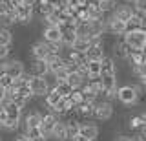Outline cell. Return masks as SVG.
Here are the masks:
<instances>
[{
    "label": "cell",
    "instance_id": "obj_1",
    "mask_svg": "<svg viewBox=\"0 0 146 141\" xmlns=\"http://www.w3.org/2000/svg\"><path fill=\"white\" fill-rule=\"evenodd\" d=\"M139 97H141V94L135 90L133 83L122 84V86H119V90H117V99L124 104V106H133V104H137Z\"/></svg>",
    "mask_w": 146,
    "mask_h": 141
},
{
    "label": "cell",
    "instance_id": "obj_2",
    "mask_svg": "<svg viewBox=\"0 0 146 141\" xmlns=\"http://www.w3.org/2000/svg\"><path fill=\"white\" fill-rule=\"evenodd\" d=\"M122 40H124L126 44H130L133 49H137V51H144V48H146V35H144L143 28L126 31V33L122 35Z\"/></svg>",
    "mask_w": 146,
    "mask_h": 141
},
{
    "label": "cell",
    "instance_id": "obj_3",
    "mask_svg": "<svg viewBox=\"0 0 146 141\" xmlns=\"http://www.w3.org/2000/svg\"><path fill=\"white\" fill-rule=\"evenodd\" d=\"M29 53L33 57V61H48V57L53 55L51 46L46 40H36V42H33L29 48Z\"/></svg>",
    "mask_w": 146,
    "mask_h": 141
},
{
    "label": "cell",
    "instance_id": "obj_4",
    "mask_svg": "<svg viewBox=\"0 0 146 141\" xmlns=\"http://www.w3.org/2000/svg\"><path fill=\"white\" fill-rule=\"evenodd\" d=\"M29 88H31L35 97H46V95L51 92V86H49L46 77H35L33 75L29 81Z\"/></svg>",
    "mask_w": 146,
    "mask_h": 141
},
{
    "label": "cell",
    "instance_id": "obj_5",
    "mask_svg": "<svg viewBox=\"0 0 146 141\" xmlns=\"http://www.w3.org/2000/svg\"><path fill=\"white\" fill-rule=\"evenodd\" d=\"M106 28H108V33L115 35V37H122V35L128 31V24L122 20H119L117 17H113L111 13L106 17Z\"/></svg>",
    "mask_w": 146,
    "mask_h": 141
},
{
    "label": "cell",
    "instance_id": "obj_6",
    "mask_svg": "<svg viewBox=\"0 0 146 141\" xmlns=\"http://www.w3.org/2000/svg\"><path fill=\"white\" fill-rule=\"evenodd\" d=\"M95 119L97 121H110L113 117V106L110 101H97V104H95Z\"/></svg>",
    "mask_w": 146,
    "mask_h": 141
},
{
    "label": "cell",
    "instance_id": "obj_7",
    "mask_svg": "<svg viewBox=\"0 0 146 141\" xmlns=\"http://www.w3.org/2000/svg\"><path fill=\"white\" fill-rule=\"evenodd\" d=\"M58 121H60V119H58V116L55 112L44 114L42 123H40V128H42V132L46 134V138H51V134H53V130H55V126H57Z\"/></svg>",
    "mask_w": 146,
    "mask_h": 141
},
{
    "label": "cell",
    "instance_id": "obj_8",
    "mask_svg": "<svg viewBox=\"0 0 146 141\" xmlns=\"http://www.w3.org/2000/svg\"><path fill=\"white\" fill-rule=\"evenodd\" d=\"M42 40H46L48 44L62 42V29L57 28V26H46L42 29Z\"/></svg>",
    "mask_w": 146,
    "mask_h": 141
},
{
    "label": "cell",
    "instance_id": "obj_9",
    "mask_svg": "<svg viewBox=\"0 0 146 141\" xmlns=\"http://www.w3.org/2000/svg\"><path fill=\"white\" fill-rule=\"evenodd\" d=\"M6 74H7V75H11L13 79H20V77L26 74L24 62L18 61V59H11V61H6Z\"/></svg>",
    "mask_w": 146,
    "mask_h": 141
},
{
    "label": "cell",
    "instance_id": "obj_10",
    "mask_svg": "<svg viewBox=\"0 0 146 141\" xmlns=\"http://www.w3.org/2000/svg\"><path fill=\"white\" fill-rule=\"evenodd\" d=\"M33 11H35V7L33 6H29V4H20V6H17V20H18V24H29L31 20H33Z\"/></svg>",
    "mask_w": 146,
    "mask_h": 141
},
{
    "label": "cell",
    "instance_id": "obj_11",
    "mask_svg": "<svg viewBox=\"0 0 146 141\" xmlns=\"http://www.w3.org/2000/svg\"><path fill=\"white\" fill-rule=\"evenodd\" d=\"M42 117H44V114H40V112H29V114H26L24 117H22V125H24V130H29V128H38L40 126V123H42Z\"/></svg>",
    "mask_w": 146,
    "mask_h": 141
},
{
    "label": "cell",
    "instance_id": "obj_12",
    "mask_svg": "<svg viewBox=\"0 0 146 141\" xmlns=\"http://www.w3.org/2000/svg\"><path fill=\"white\" fill-rule=\"evenodd\" d=\"M99 126L95 123H80V136L90 141H95L99 138Z\"/></svg>",
    "mask_w": 146,
    "mask_h": 141
},
{
    "label": "cell",
    "instance_id": "obj_13",
    "mask_svg": "<svg viewBox=\"0 0 146 141\" xmlns=\"http://www.w3.org/2000/svg\"><path fill=\"white\" fill-rule=\"evenodd\" d=\"M48 66H49V72H51V75L55 74V72H58L60 68L66 66V62H68V59L66 57H62L60 53H53V55H49L48 57Z\"/></svg>",
    "mask_w": 146,
    "mask_h": 141
},
{
    "label": "cell",
    "instance_id": "obj_14",
    "mask_svg": "<svg viewBox=\"0 0 146 141\" xmlns=\"http://www.w3.org/2000/svg\"><path fill=\"white\" fill-rule=\"evenodd\" d=\"M133 6H128V4H122V6H117L115 7V11L111 13L113 17H117L119 20H122V22H128L133 17Z\"/></svg>",
    "mask_w": 146,
    "mask_h": 141
},
{
    "label": "cell",
    "instance_id": "obj_15",
    "mask_svg": "<svg viewBox=\"0 0 146 141\" xmlns=\"http://www.w3.org/2000/svg\"><path fill=\"white\" fill-rule=\"evenodd\" d=\"M29 74L35 75V77H46L48 74H51V72H49V66H48L46 61H33Z\"/></svg>",
    "mask_w": 146,
    "mask_h": 141
},
{
    "label": "cell",
    "instance_id": "obj_16",
    "mask_svg": "<svg viewBox=\"0 0 146 141\" xmlns=\"http://www.w3.org/2000/svg\"><path fill=\"white\" fill-rule=\"evenodd\" d=\"M51 112H55L57 116H64V114H70V112H75V104L71 103L70 97H62V101L53 108Z\"/></svg>",
    "mask_w": 146,
    "mask_h": 141
},
{
    "label": "cell",
    "instance_id": "obj_17",
    "mask_svg": "<svg viewBox=\"0 0 146 141\" xmlns=\"http://www.w3.org/2000/svg\"><path fill=\"white\" fill-rule=\"evenodd\" d=\"M51 139L55 141H70L68 139V126H66V121H58L57 126H55L53 134H51Z\"/></svg>",
    "mask_w": 146,
    "mask_h": 141
},
{
    "label": "cell",
    "instance_id": "obj_18",
    "mask_svg": "<svg viewBox=\"0 0 146 141\" xmlns=\"http://www.w3.org/2000/svg\"><path fill=\"white\" fill-rule=\"evenodd\" d=\"M88 61H102L106 57L104 53V44H91V48L88 49Z\"/></svg>",
    "mask_w": 146,
    "mask_h": 141
},
{
    "label": "cell",
    "instance_id": "obj_19",
    "mask_svg": "<svg viewBox=\"0 0 146 141\" xmlns=\"http://www.w3.org/2000/svg\"><path fill=\"white\" fill-rule=\"evenodd\" d=\"M95 104H97V103H88V101H84L82 104H79V106L75 108V112L79 114L80 117H86V119H88V117H93V116H95Z\"/></svg>",
    "mask_w": 146,
    "mask_h": 141
},
{
    "label": "cell",
    "instance_id": "obj_20",
    "mask_svg": "<svg viewBox=\"0 0 146 141\" xmlns=\"http://www.w3.org/2000/svg\"><path fill=\"white\" fill-rule=\"evenodd\" d=\"M66 59L70 62H73V64H79V66L88 64V55H86V53H80V51H75V49H68Z\"/></svg>",
    "mask_w": 146,
    "mask_h": 141
},
{
    "label": "cell",
    "instance_id": "obj_21",
    "mask_svg": "<svg viewBox=\"0 0 146 141\" xmlns=\"http://www.w3.org/2000/svg\"><path fill=\"white\" fill-rule=\"evenodd\" d=\"M60 101H62V95L58 94V92H57L55 88H51V92H49V94H48V95L44 97V104H46V106L49 108V112H51V110H53V108L57 106V104L60 103Z\"/></svg>",
    "mask_w": 146,
    "mask_h": 141
},
{
    "label": "cell",
    "instance_id": "obj_22",
    "mask_svg": "<svg viewBox=\"0 0 146 141\" xmlns=\"http://www.w3.org/2000/svg\"><path fill=\"white\" fill-rule=\"evenodd\" d=\"M2 104L6 106L7 116L11 117V119H18V121H22V108H20V106H17V104H15V103H11V101H4Z\"/></svg>",
    "mask_w": 146,
    "mask_h": 141
},
{
    "label": "cell",
    "instance_id": "obj_23",
    "mask_svg": "<svg viewBox=\"0 0 146 141\" xmlns=\"http://www.w3.org/2000/svg\"><path fill=\"white\" fill-rule=\"evenodd\" d=\"M86 68H88L90 79H95V77L102 75V61H88Z\"/></svg>",
    "mask_w": 146,
    "mask_h": 141
},
{
    "label": "cell",
    "instance_id": "obj_24",
    "mask_svg": "<svg viewBox=\"0 0 146 141\" xmlns=\"http://www.w3.org/2000/svg\"><path fill=\"white\" fill-rule=\"evenodd\" d=\"M90 48H91V40L86 39V37H79L70 49H75V51H80V53H88Z\"/></svg>",
    "mask_w": 146,
    "mask_h": 141
},
{
    "label": "cell",
    "instance_id": "obj_25",
    "mask_svg": "<svg viewBox=\"0 0 146 141\" xmlns=\"http://www.w3.org/2000/svg\"><path fill=\"white\" fill-rule=\"evenodd\" d=\"M102 74H110V75H117V64L113 61V57H104L102 59Z\"/></svg>",
    "mask_w": 146,
    "mask_h": 141
},
{
    "label": "cell",
    "instance_id": "obj_26",
    "mask_svg": "<svg viewBox=\"0 0 146 141\" xmlns=\"http://www.w3.org/2000/svg\"><path fill=\"white\" fill-rule=\"evenodd\" d=\"M66 126H68V139H73L77 138V136H80V123L75 121V119H70L66 121Z\"/></svg>",
    "mask_w": 146,
    "mask_h": 141
},
{
    "label": "cell",
    "instance_id": "obj_27",
    "mask_svg": "<svg viewBox=\"0 0 146 141\" xmlns=\"http://www.w3.org/2000/svg\"><path fill=\"white\" fill-rule=\"evenodd\" d=\"M79 39V35H77V31H71V29H66V31H62V44H64V48H68L70 49L73 44H75V40Z\"/></svg>",
    "mask_w": 146,
    "mask_h": 141
},
{
    "label": "cell",
    "instance_id": "obj_28",
    "mask_svg": "<svg viewBox=\"0 0 146 141\" xmlns=\"http://www.w3.org/2000/svg\"><path fill=\"white\" fill-rule=\"evenodd\" d=\"M88 11H90V19L91 20H104L106 19V13H104L100 7L97 6V4H88Z\"/></svg>",
    "mask_w": 146,
    "mask_h": 141
},
{
    "label": "cell",
    "instance_id": "obj_29",
    "mask_svg": "<svg viewBox=\"0 0 146 141\" xmlns=\"http://www.w3.org/2000/svg\"><path fill=\"white\" fill-rule=\"evenodd\" d=\"M143 62H146V53H144V51H137V49H135L133 53H131V57L128 59V64H130L131 68L143 64Z\"/></svg>",
    "mask_w": 146,
    "mask_h": 141
},
{
    "label": "cell",
    "instance_id": "obj_30",
    "mask_svg": "<svg viewBox=\"0 0 146 141\" xmlns=\"http://www.w3.org/2000/svg\"><path fill=\"white\" fill-rule=\"evenodd\" d=\"M13 44V33L9 28L0 26V46H11Z\"/></svg>",
    "mask_w": 146,
    "mask_h": 141
},
{
    "label": "cell",
    "instance_id": "obj_31",
    "mask_svg": "<svg viewBox=\"0 0 146 141\" xmlns=\"http://www.w3.org/2000/svg\"><path fill=\"white\" fill-rule=\"evenodd\" d=\"M144 125H146V123L143 121L141 114H137V116H131L130 119H128V128H130V130H137V132H139Z\"/></svg>",
    "mask_w": 146,
    "mask_h": 141
},
{
    "label": "cell",
    "instance_id": "obj_32",
    "mask_svg": "<svg viewBox=\"0 0 146 141\" xmlns=\"http://www.w3.org/2000/svg\"><path fill=\"white\" fill-rule=\"evenodd\" d=\"M53 88L57 90V92L60 94L62 97H70V95L73 94V90H75V88H73V86H71L70 83H68V81H66V83H58V84H55Z\"/></svg>",
    "mask_w": 146,
    "mask_h": 141
},
{
    "label": "cell",
    "instance_id": "obj_33",
    "mask_svg": "<svg viewBox=\"0 0 146 141\" xmlns=\"http://www.w3.org/2000/svg\"><path fill=\"white\" fill-rule=\"evenodd\" d=\"M70 75H71V72L68 70V66H64V68H60V70H58V72H55V74H53L55 84H58V83H66V81L70 79Z\"/></svg>",
    "mask_w": 146,
    "mask_h": 141
},
{
    "label": "cell",
    "instance_id": "obj_34",
    "mask_svg": "<svg viewBox=\"0 0 146 141\" xmlns=\"http://www.w3.org/2000/svg\"><path fill=\"white\" fill-rule=\"evenodd\" d=\"M117 6H119L117 0H99V7H100L104 13H113Z\"/></svg>",
    "mask_w": 146,
    "mask_h": 141
},
{
    "label": "cell",
    "instance_id": "obj_35",
    "mask_svg": "<svg viewBox=\"0 0 146 141\" xmlns=\"http://www.w3.org/2000/svg\"><path fill=\"white\" fill-rule=\"evenodd\" d=\"M70 99H71V103L75 104V108L86 101V99H84V94H82V90H80V88H79V90H73V94L70 95Z\"/></svg>",
    "mask_w": 146,
    "mask_h": 141
},
{
    "label": "cell",
    "instance_id": "obj_36",
    "mask_svg": "<svg viewBox=\"0 0 146 141\" xmlns=\"http://www.w3.org/2000/svg\"><path fill=\"white\" fill-rule=\"evenodd\" d=\"M131 72H133V75L139 81L146 79V62H143V64H139V66H135V68H131Z\"/></svg>",
    "mask_w": 146,
    "mask_h": 141
},
{
    "label": "cell",
    "instance_id": "obj_37",
    "mask_svg": "<svg viewBox=\"0 0 146 141\" xmlns=\"http://www.w3.org/2000/svg\"><path fill=\"white\" fill-rule=\"evenodd\" d=\"M13 84H15V79H13L11 75H2L0 77V86H2L4 90H9V88H13Z\"/></svg>",
    "mask_w": 146,
    "mask_h": 141
},
{
    "label": "cell",
    "instance_id": "obj_38",
    "mask_svg": "<svg viewBox=\"0 0 146 141\" xmlns=\"http://www.w3.org/2000/svg\"><path fill=\"white\" fill-rule=\"evenodd\" d=\"M11 53V46H0V62H4Z\"/></svg>",
    "mask_w": 146,
    "mask_h": 141
},
{
    "label": "cell",
    "instance_id": "obj_39",
    "mask_svg": "<svg viewBox=\"0 0 146 141\" xmlns=\"http://www.w3.org/2000/svg\"><path fill=\"white\" fill-rule=\"evenodd\" d=\"M133 7H135L137 11H141V13H144V15H146V0H135Z\"/></svg>",
    "mask_w": 146,
    "mask_h": 141
},
{
    "label": "cell",
    "instance_id": "obj_40",
    "mask_svg": "<svg viewBox=\"0 0 146 141\" xmlns=\"http://www.w3.org/2000/svg\"><path fill=\"white\" fill-rule=\"evenodd\" d=\"M7 110H6V106H4V104H2V106H0V126H2L4 125V123H6L7 121Z\"/></svg>",
    "mask_w": 146,
    "mask_h": 141
},
{
    "label": "cell",
    "instance_id": "obj_41",
    "mask_svg": "<svg viewBox=\"0 0 146 141\" xmlns=\"http://www.w3.org/2000/svg\"><path fill=\"white\" fill-rule=\"evenodd\" d=\"M15 141H31V139H29V136H27L26 132H20V134L15 136Z\"/></svg>",
    "mask_w": 146,
    "mask_h": 141
},
{
    "label": "cell",
    "instance_id": "obj_42",
    "mask_svg": "<svg viewBox=\"0 0 146 141\" xmlns=\"http://www.w3.org/2000/svg\"><path fill=\"white\" fill-rule=\"evenodd\" d=\"M4 15H7V7L4 6V2L0 0V17H4Z\"/></svg>",
    "mask_w": 146,
    "mask_h": 141
},
{
    "label": "cell",
    "instance_id": "obj_43",
    "mask_svg": "<svg viewBox=\"0 0 146 141\" xmlns=\"http://www.w3.org/2000/svg\"><path fill=\"white\" fill-rule=\"evenodd\" d=\"M139 138H141V139H143V141H146V125H144V126H143V128H141V130H139Z\"/></svg>",
    "mask_w": 146,
    "mask_h": 141
},
{
    "label": "cell",
    "instance_id": "obj_44",
    "mask_svg": "<svg viewBox=\"0 0 146 141\" xmlns=\"http://www.w3.org/2000/svg\"><path fill=\"white\" fill-rule=\"evenodd\" d=\"M115 141H131V138H126V136H119Z\"/></svg>",
    "mask_w": 146,
    "mask_h": 141
},
{
    "label": "cell",
    "instance_id": "obj_45",
    "mask_svg": "<svg viewBox=\"0 0 146 141\" xmlns=\"http://www.w3.org/2000/svg\"><path fill=\"white\" fill-rule=\"evenodd\" d=\"M71 141H90V139H86V138H82V136H77V138H73Z\"/></svg>",
    "mask_w": 146,
    "mask_h": 141
},
{
    "label": "cell",
    "instance_id": "obj_46",
    "mask_svg": "<svg viewBox=\"0 0 146 141\" xmlns=\"http://www.w3.org/2000/svg\"><path fill=\"white\" fill-rule=\"evenodd\" d=\"M141 84H143V88H144V92H146V79H143V81H141Z\"/></svg>",
    "mask_w": 146,
    "mask_h": 141
},
{
    "label": "cell",
    "instance_id": "obj_47",
    "mask_svg": "<svg viewBox=\"0 0 146 141\" xmlns=\"http://www.w3.org/2000/svg\"><path fill=\"white\" fill-rule=\"evenodd\" d=\"M124 2H126V4H133L135 0H124Z\"/></svg>",
    "mask_w": 146,
    "mask_h": 141
},
{
    "label": "cell",
    "instance_id": "obj_48",
    "mask_svg": "<svg viewBox=\"0 0 146 141\" xmlns=\"http://www.w3.org/2000/svg\"><path fill=\"white\" fill-rule=\"evenodd\" d=\"M0 106H2V103H0Z\"/></svg>",
    "mask_w": 146,
    "mask_h": 141
},
{
    "label": "cell",
    "instance_id": "obj_49",
    "mask_svg": "<svg viewBox=\"0 0 146 141\" xmlns=\"http://www.w3.org/2000/svg\"><path fill=\"white\" fill-rule=\"evenodd\" d=\"M0 128H2V126H0Z\"/></svg>",
    "mask_w": 146,
    "mask_h": 141
},
{
    "label": "cell",
    "instance_id": "obj_50",
    "mask_svg": "<svg viewBox=\"0 0 146 141\" xmlns=\"http://www.w3.org/2000/svg\"><path fill=\"white\" fill-rule=\"evenodd\" d=\"M0 141H2V139H0Z\"/></svg>",
    "mask_w": 146,
    "mask_h": 141
}]
</instances>
